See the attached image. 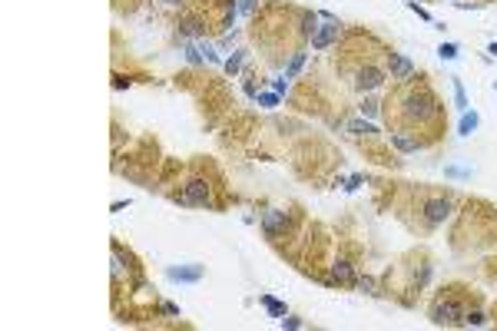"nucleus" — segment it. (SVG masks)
<instances>
[{"label": "nucleus", "instance_id": "2f4dec72", "mask_svg": "<svg viewBox=\"0 0 497 331\" xmlns=\"http://www.w3.org/2000/svg\"><path fill=\"white\" fill-rule=\"evenodd\" d=\"M113 86L123 89V86H130V80H126V77H116V80H113Z\"/></svg>", "mask_w": 497, "mask_h": 331}, {"label": "nucleus", "instance_id": "4be33fe9", "mask_svg": "<svg viewBox=\"0 0 497 331\" xmlns=\"http://www.w3.org/2000/svg\"><path fill=\"white\" fill-rule=\"evenodd\" d=\"M255 99L262 103L265 110H272V106H278V93H255Z\"/></svg>", "mask_w": 497, "mask_h": 331}, {"label": "nucleus", "instance_id": "9b49d317", "mask_svg": "<svg viewBox=\"0 0 497 331\" xmlns=\"http://www.w3.org/2000/svg\"><path fill=\"white\" fill-rule=\"evenodd\" d=\"M391 146L401 153H418V139H411L408 132H391Z\"/></svg>", "mask_w": 497, "mask_h": 331}, {"label": "nucleus", "instance_id": "ddd939ff", "mask_svg": "<svg viewBox=\"0 0 497 331\" xmlns=\"http://www.w3.org/2000/svg\"><path fill=\"white\" fill-rule=\"evenodd\" d=\"M348 132H352V136H368V139L378 136V129L371 126V123H364V120H352L348 123Z\"/></svg>", "mask_w": 497, "mask_h": 331}, {"label": "nucleus", "instance_id": "f8f14e48", "mask_svg": "<svg viewBox=\"0 0 497 331\" xmlns=\"http://www.w3.org/2000/svg\"><path fill=\"white\" fill-rule=\"evenodd\" d=\"M179 30L186 33V37H196V40H199V37L206 33V23L196 20V17H182V20H179Z\"/></svg>", "mask_w": 497, "mask_h": 331}, {"label": "nucleus", "instance_id": "412c9836", "mask_svg": "<svg viewBox=\"0 0 497 331\" xmlns=\"http://www.w3.org/2000/svg\"><path fill=\"white\" fill-rule=\"evenodd\" d=\"M199 53H202V60H209V63H219V53H216L206 40H199Z\"/></svg>", "mask_w": 497, "mask_h": 331}, {"label": "nucleus", "instance_id": "f03ea898", "mask_svg": "<svg viewBox=\"0 0 497 331\" xmlns=\"http://www.w3.org/2000/svg\"><path fill=\"white\" fill-rule=\"evenodd\" d=\"M338 33H342L338 20L328 17V13H318V27H315V33H312V50H325V46H331L335 40H338Z\"/></svg>", "mask_w": 497, "mask_h": 331}, {"label": "nucleus", "instance_id": "0eeeda50", "mask_svg": "<svg viewBox=\"0 0 497 331\" xmlns=\"http://www.w3.org/2000/svg\"><path fill=\"white\" fill-rule=\"evenodd\" d=\"M451 199H431L428 206H424V215H428L431 225H438V222H444L448 215H451Z\"/></svg>", "mask_w": 497, "mask_h": 331}, {"label": "nucleus", "instance_id": "c85d7f7f", "mask_svg": "<svg viewBox=\"0 0 497 331\" xmlns=\"http://www.w3.org/2000/svg\"><path fill=\"white\" fill-rule=\"evenodd\" d=\"M272 86H275V93H288V80L282 77V80H275V83H272Z\"/></svg>", "mask_w": 497, "mask_h": 331}, {"label": "nucleus", "instance_id": "2eb2a0df", "mask_svg": "<svg viewBox=\"0 0 497 331\" xmlns=\"http://www.w3.org/2000/svg\"><path fill=\"white\" fill-rule=\"evenodd\" d=\"M262 305H265V311H269L272 318H282V315H285V305H282L278 298H272V295H262Z\"/></svg>", "mask_w": 497, "mask_h": 331}, {"label": "nucleus", "instance_id": "1a4fd4ad", "mask_svg": "<svg viewBox=\"0 0 497 331\" xmlns=\"http://www.w3.org/2000/svg\"><path fill=\"white\" fill-rule=\"evenodd\" d=\"M166 275L173 282H199L202 278V265H179V268H169Z\"/></svg>", "mask_w": 497, "mask_h": 331}, {"label": "nucleus", "instance_id": "cd10ccee", "mask_svg": "<svg viewBox=\"0 0 497 331\" xmlns=\"http://www.w3.org/2000/svg\"><path fill=\"white\" fill-rule=\"evenodd\" d=\"M255 10V0H239V13H252Z\"/></svg>", "mask_w": 497, "mask_h": 331}, {"label": "nucleus", "instance_id": "473e14b6", "mask_svg": "<svg viewBox=\"0 0 497 331\" xmlns=\"http://www.w3.org/2000/svg\"><path fill=\"white\" fill-rule=\"evenodd\" d=\"M487 53H491V56H497V43H491V46H487Z\"/></svg>", "mask_w": 497, "mask_h": 331}, {"label": "nucleus", "instance_id": "bb28decb", "mask_svg": "<svg viewBox=\"0 0 497 331\" xmlns=\"http://www.w3.org/2000/svg\"><path fill=\"white\" fill-rule=\"evenodd\" d=\"M408 7H411V10H414V13H418L421 20H431V13L424 10V7H418V3H414V0H408Z\"/></svg>", "mask_w": 497, "mask_h": 331}, {"label": "nucleus", "instance_id": "dca6fc26", "mask_svg": "<svg viewBox=\"0 0 497 331\" xmlns=\"http://www.w3.org/2000/svg\"><path fill=\"white\" fill-rule=\"evenodd\" d=\"M242 63H245V50H235V53L226 60V73H229V77H235V73L242 70Z\"/></svg>", "mask_w": 497, "mask_h": 331}, {"label": "nucleus", "instance_id": "39448f33", "mask_svg": "<svg viewBox=\"0 0 497 331\" xmlns=\"http://www.w3.org/2000/svg\"><path fill=\"white\" fill-rule=\"evenodd\" d=\"M388 73H391V80H411L414 77V63L405 53H388Z\"/></svg>", "mask_w": 497, "mask_h": 331}, {"label": "nucleus", "instance_id": "6e6552de", "mask_svg": "<svg viewBox=\"0 0 497 331\" xmlns=\"http://www.w3.org/2000/svg\"><path fill=\"white\" fill-rule=\"evenodd\" d=\"M381 83H385V73L375 70V66H364L361 73H358V80H355V86H358V89H378Z\"/></svg>", "mask_w": 497, "mask_h": 331}, {"label": "nucleus", "instance_id": "7ed1b4c3", "mask_svg": "<svg viewBox=\"0 0 497 331\" xmlns=\"http://www.w3.org/2000/svg\"><path fill=\"white\" fill-rule=\"evenodd\" d=\"M179 202L182 206H212V196H209V182L206 179H189L182 192H179Z\"/></svg>", "mask_w": 497, "mask_h": 331}, {"label": "nucleus", "instance_id": "6ab92c4d", "mask_svg": "<svg viewBox=\"0 0 497 331\" xmlns=\"http://www.w3.org/2000/svg\"><path fill=\"white\" fill-rule=\"evenodd\" d=\"M454 103H457V110H464V113H467V96H464L461 80H454Z\"/></svg>", "mask_w": 497, "mask_h": 331}, {"label": "nucleus", "instance_id": "a211bd4d", "mask_svg": "<svg viewBox=\"0 0 497 331\" xmlns=\"http://www.w3.org/2000/svg\"><path fill=\"white\" fill-rule=\"evenodd\" d=\"M315 27H318V13H305L302 17V33L312 40V33H315Z\"/></svg>", "mask_w": 497, "mask_h": 331}, {"label": "nucleus", "instance_id": "72a5a7b5", "mask_svg": "<svg viewBox=\"0 0 497 331\" xmlns=\"http://www.w3.org/2000/svg\"><path fill=\"white\" fill-rule=\"evenodd\" d=\"M163 3H173V7H176V3H182V0H163Z\"/></svg>", "mask_w": 497, "mask_h": 331}, {"label": "nucleus", "instance_id": "aec40b11", "mask_svg": "<svg viewBox=\"0 0 497 331\" xmlns=\"http://www.w3.org/2000/svg\"><path fill=\"white\" fill-rule=\"evenodd\" d=\"M464 325L481 328V325H487V315H484V311H467V315H464Z\"/></svg>", "mask_w": 497, "mask_h": 331}, {"label": "nucleus", "instance_id": "20e7f679", "mask_svg": "<svg viewBox=\"0 0 497 331\" xmlns=\"http://www.w3.org/2000/svg\"><path fill=\"white\" fill-rule=\"evenodd\" d=\"M431 321L434 325H454V321H464V308L457 305V301H434V308H431Z\"/></svg>", "mask_w": 497, "mask_h": 331}, {"label": "nucleus", "instance_id": "423d86ee", "mask_svg": "<svg viewBox=\"0 0 497 331\" xmlns=\"http://www.w3.org/2000/svg\"><path fill=\"white\" fill-rule=\"evenodd\" d=\"M262 229L275 239V235H282V232L288 229V215H285V212H278V209H269L262 215Z\"/></svg>", "mask_w": 497, "mask_h": 331}, {"label": "nucleus", "instance_id": "f257e3e1", "mask_svg": "<svg viewBox=\"0 0 497 331\" xmlns=\"http://www.w3.org/2000/svg\"><path fill=\"white\" fill-rule=\"evenodd\" d=\"M438 113H441V106H438V99L431 96L428 89H418V93L405 96V116L411 123H431V120H438Z\"/></svg>", "mask_w": 497, "mask_h": 331}, {"label": "nucleus", "instance_id": "f3484780", "mask_svg": "<svg viewBox=\"0 0 497 331\" xmlns=\"http://www.w3.org/2000/svg\"><path fill=\"white\" fill-rule=\"evenodd\" d=\"M477 123H481V120H477V113H464V116H461V126H457V132H461V136H471V132L477 129Z\"/></svg>", "mask_w": 497, "mask_h": 331}, {"label": "nucleus", "instance_id": "5701e85b", "mask_svg": "<svg viewBox=\"0 0 497 331\" xmlns=\"http://www.w3.org/2000/svg\"><path fill=\"white\" fill-rule=\"evenodd\" d=\"M438 56H441V60H457V46H454V43H441V46H438Z\"/></svg>", "mask_w": 497, "mask_h": 331}, {"label": "nucleus", "instance_id": "c756f323", "mask_svg": "<svg viewBox=\"0 0 497 331\" xmlns=\"http://www.w3.org/2000/svg\"><path fill=\"white\" fill-rule=\"evenodd\" d=\"M358 186H361V176H352V179H348V186H345V189H348V192H355V189H358Z\"/></svg>", "mask_w": 497, "mask_h": 331}, {"label": "nucleus", "instance_id": "9d476101", "mask_svg": "<svg viewBox=\"0 0 497 331\" xmlns=\"http://www.w3.org/2000/svg\"><path fill=\"white\" fill-rule=\"evenodd\" d=\"M331 282H338V285H355V268L352 262H335L331 265Z\"/></svg>", "mask_w": 497, "mask_h": 331}, {"label": "nucleus", "instance_id": "7c9ffc66", "mask_svg": "<svg viewBox=\"0 0 497 331\" xmlns=\"http://www.w3.org/2000/svg\"><path fill=\"white\" fill-rule=\"evenodd\" d=\"M358 285H361L364 291H375V278H361V282H358Z\"/></svg>", "mask_w": 497, "mask_h": 331}, {"label": "nucleus", "instance_id": "b1692460", "mask_svg": "<svg viewBox=\"0 0 497 331\" xmlns=\"http://www.w3.org/2000/svg\"><path fill=\"white\" fill-rule=\"evenodd\" d=\"M186 60H189V63H202V53H199V43H189V46H186Z\"/></svg>", "mask_w": 497, "mask_h": 331}, {"label": "nucleus", "instance_id": "393cba45", "mask_svg": "<svg viewBox=\"0 0 497 331\" xmlns=\"http://www.w3.org/2000/svg\"><path fill=\"white\" fill-rule=\"evenodd\" d=\"M361 116H378V103L375 99H364L361 103Z\"/></svg>", "mask_w": 497, "mask_h": 331}, {"label": "nucleus", "instance_id": "4468645a", "mask_svg": "<svg viewBox=\"0 0 497 331\" xmlns=\"http://www.w3.org/2000/svg\"><path fill=\"white\" fill-rule=\"evenodd\" d=\"M302 66H305V53L298 50V53H292V60H288V66H285V80H295Z\"/></svg>", "mask_w": 497, "mask_h": 331}, {"label": "nucleus", "instance_id": "a878e982", "mask_svg": "<svg viewBox=\"0 0 497 331\" xmlns=\"http://www.w3.org/2000/svg\"><path fill=\"white\" fill-rule=\"evenodd\" d=\"M282 328L295 331V328H302V321H298V318H292V315H282Z\"/></svg>", "mask_w": 497, "mask_h": 331}]
</instances>
